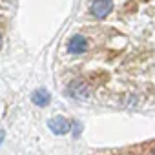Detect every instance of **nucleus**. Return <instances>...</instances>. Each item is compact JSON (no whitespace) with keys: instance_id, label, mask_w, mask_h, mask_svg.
I'll use <instances>...</instances> for the list:
<instances>
[{"instance_id":"1","label":"nucleus","mask_w":155,"mask_h":155,"mask_svg":"<svg viewBox=\"0 0 155 155\" xmlns=\"http://www.w3.org/2000/svg\"><path fill=\"white\" fill-rule=\"evenodd\" d=\"M68 93H69L73 99L81 101V99H88L90 93H91V90H90V86H88L84 81H73V82L68 86Z\"/></svg>"},{"instance_id":"2","label":"nucleus","mask_w":155,"mask_h":155,"mask_svg":"<svg viewBox=\"0 0 155 155\" xmlns=\"http://www.w3.org/2000/svg\"><path fill=\"white\" fill-rule=\"evenodd\" d=\"M113 4H111V0H93V4H91V13L93 17L97 18H104L110 15Z\"/></svg>"},{"instance_id":"3","label":"nucleus","mask_w":155,"mask_h":155,"mask_svg":"<svg viewBox=\"0 0 155 155\" xmlns=\"http://www.w3.org/2000/svg\"><path fill=\"white\" fill-rule=\"evenodd\" d=\"M86 48H88V42H86V38L81 37V35L71 37L69 42H68V51H69L71 55H81V53L86 51Z\"/></svg>"},{"instance_id":"4","label":"nucleus","mask_w":155,"mask_h":155,"mask_svg":"<svg viewBox=\"0 0 155 155\" xmlns=\"http://www.w3.org/2000/svg\"><path fill=\"white\" fill-rule=\"evenodd\" d=\"M48 126H49V130H51L53 133H57V135H64V133H68V131L71 130L68 119H64V117H55V119H51V120L48 122Z\"/></svg>"},{"instance_id":"5","label":"nucleus","mask_w":155,"mask_h":155,"mask_svg":"<svg viewBox=\"0 0 155 155\" xmlns=\"http://www.w3.org/2000/svg\"><path fill=\"white\" fill-rule=\"evenodd\" d=\"M31 101H33L37 106H48V104H49V93H48L46 90H37V91H33Z\"/></svg>"},{"instance_id":"6","label":"nucleus","mask_w":155,"mask_h":155,"mask_svg":"<svg viewBox=\"0 0 155 155\" xmlns=\"http://www.w3.org/2000/svg\"><path fill=\"white\" fill-rule=\"evenodd\" d=\"M73 131H75V135H79V131H81V126H79V122H73Z\"/></svg>"},{"instance_id":"7","label":"nucleus","mask_w":155,"mask_h":155,"mask_svg":"<svg viewBox=\"0 0 155 155\" xmlns=\"http://www.w3.org/2000/svg\"><path fill=\"white\" fill-rule=\"evenodd\" d=\"M151 155H155V146H153V148H151Z\"/></svg>"},{"instance_id":"8","label":"nucleus","mask_w":155,"mask_h":155,"mask_svg":"<svg viewBox=\"0 0 155 155\" xmlns=\"http://www.w3.org/2000/svg\"><path fill=\"white\" fill-rule=\"evenodd\" d=\"M0 46H2V37H0Z\"/></svg>"}]
</instances>
